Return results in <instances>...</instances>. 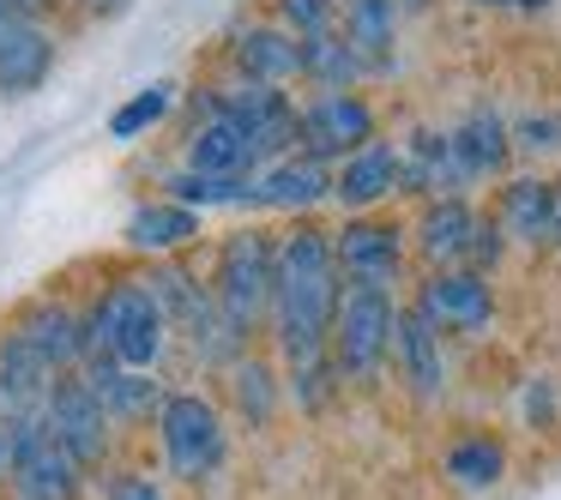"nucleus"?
I'll list each match as a JSON object with an SVG mask.
<instances>
[{
    "label": "nucleus",
    "mask_w": 561,
    "mask_h": 500,
    "mask_svg": "<svg viewBox=\"0 0 561 500\" xmlns=\"http://www.w3.org/2000/svg\"><path fill=\"white\" fill-rule=\"evenodd\" d=\"M278 374H272V362H260V356H242V362L230 368V404L236 416H242L248 428H272V416H278Z\"/></svg>",
    "instance_id": "obj_28"
},
{
    "label": "nucleus",
    "mask_w": 561,
    "mask_h": 500,
    "mask_svg": "<svg viewBox=\"0 0 561 500\" xmlns=\"http://www.w3.org/2000/svg\"><path fill=\"white\" fill-rule=\"evenodd\" d=\"M49 67H55V37L37 25V19L0 31V91H7V97L37 91L43 79H49Z\"/></svg>",
    "instance_id": "obj_25"
},
{
    "label": "nucleus",
    "mask_w": 561,
    "mask_h": 500,
    "mask_svg": "<svg viewBox=\"0 0 561 500\" xmlns=\"http://www.w3.org/2000/svg\"><path fill=\"white\" fill-rule=\"evenodd\" d=\"M416 314H428L440 332H459V338H483L495 326V290H489L483 271H428L416 283Z\"/></svg>",
    "instance_id": "obj_11"
},
{
    "label": "nucleus",
    "mask_w": 561,
    "mask_h": 500,
    "mask_svg": "<svg viewBox=\"0 0 561 500\" xmlns=\"http://www.w3.org/2000/svg\"><path fill=\"white\" fill-rule=\"evenodd\" d=\"M206 109L211 115H230L236 127H248L266 163H278V158H290V151H296V115H302V109L284 97V85H254V79L211 85Z\"/></svg>",
    "instance_id": "obj_10"
},
{
    "label": "nucleus",
    "mask_w": 561,
    "mask_h": 500,
    "mask_svg": "<svg viewBox=\"0 0 561 500\" xmlns=\"http://www.w3.org/2000/svg\"><path fill=\"white\" fill-rule=\"evenodd\" d=\"M344 302V271L332 254V230L296 223L278 235V295H272V338L284 368H308L332 356V319Z\"/></svg>",
    "instance_id": "obj_1"
},
{
    "label": "nucleus",
    "mask_w": 561,
    "mask_h": 500,
    "mask_svg": "<svg viewBox=\"0 0 561 500\" xmlns=\"http://www.w3.org/2000/svg\"><path fill=\"white\" fill-rule=\"evenodd\" d=\"M416 254L435 271H495L507 254V230L495 223V211H477L471 199H428L416 218Z\"/></svg>",
    "instance_id": "obj_5"
},
{
    "label": "nucleus",
    "mask_w": 561,
    "mask_h": 500,
    "mask_svg": "<svg viewBox=\"0 0 561 500\" xmlns=\"http://www.w3.org/2000/svg\"><path fill=\"white\" fill-rule=\"evenodd\" d=\"M103 500H170V495H163V482L146 470H115L110 482H103Z\"/></svg>",
    "instance_id": "obj_34"
},
{
    "label": "nucleus",
    "mask_w": 561,
    "mask_h": 500,
    "mask_svg": "<svg viewBox=\"0 0 561 500\" xmlns=\"http://www.w3.org/2000/svg\"><path fill=\"white\" fill-rule=\"evenodd\" d=\"M85 319H91V356H110V362L139 368V374H151V368L163 362V350H170V319H163L158 295L139 278L110 283V290L91 302Z\"/></svg>",
    "instance_id": "obj_2"
},
{
    "label": "nucleus",
    "mask_w": 561,
    "mask_h": 500,
    "mask_svg": "<svg viewBox=\"0 0 561 500\" xmlns=\"http://www.w3.org/2000/svg\"><path fill=\"white\" fill-rule=\"evenodd\" d=\"M339 37L363 61V73H392V37H399V7L392 0H339Z\"/></svg>",
    "instance_id": "obj_24"
},
{
    "label": "nucleus",
    "mask_w": 561,
    "mask_h": 500,
    "mask_svg": "<svg viewBox=\"0 0 561 500\" xmlns=\"http://www.w3.org/2000/svg\"><path fill=\"white\" fill-rule=\"evenodd\" d=\"M392 368H399L404 392L435 404L447 392V332L416 307H399V338H392Z\"/></svg>",
    "instance_id": "obj_18"
},
{
    "label": "nucleus",
    "mask_w": 561,
    "mask_h": 500,
    "mask_svg": "<svg viewBox=\"0 0 561 500\" xmlns=\"http://www.w3.org/2000/svg\"><path fill=\"white\" fill-rule=\"evenodd\" d=\"M513 470V452L501 434H489V428H471V434L447 440V452H440V476H447L459 495H489V488H501Z\"/></svg>",
    "instance_id": "obj_23"
},
{
    "label": "nucleus",
    "mask_w": 561,
    "mask_h": 500,
    "mask_svg": "<svg viewBox=\"0 0 561 500\" xmlns=\"http://www.w3.org/2000/svg\"><path fill=\"white\" fill-rule=\"evenodd\" d=\"M392 338H399V302H392V290L344 283L339 319H332V368H339L344 386L380 380V368L392 362Z\"/></svg>",
    "instance_id": "obj_4"
},
{
    "label": "nucleus",
    "mask_w": 561,
    "mask_h": 500,
    "mask_svg": "<svg viewBox=\"0 0 561 500\" xmlns=\"http://www.w3.org/2000/svg\"><path fill=\"white\" fill-rule=\"evenodd\" d=\"M199 235V211L175 206V199H151V206H139L134 218H127L122 242L134 247V254H175V247H187Z\"/></svg>",
    "instance_id": "obj_27"
},
{
    "label": "nucleus",
    "mask_w": 561,
    "mask_h": 500,
    "mask_svg": "<svg viewBox=\"0 0 561 500\" xmlns=\"http://www.w3.org/2000/svg\"><path fill=\"white\" fill-rule=\"evenodd\" d=\"M332 254H339L344 283L392 290L399 271H404V230L387 218H351L344 230H332Z\"/></svg>",
    "instance_id": "obj_12"
},
{
    "label": "nucleus",
    "mask_w": 561,
    "mask_h": 500,
    "mask_svg": "<svg viewBox=\"0 0 561 500\" xmlns=\"http://www.w3.org/2000/svg\"><path fill=\"white\" fill-rule=\"evenodd\" d=\"M230 61L254 85H290V79H302V43L284 25H242L230 37Z\"/></svg>",
    "instance_id": "obj_22"
},
{
    "label": "nucleus",
    "mask_w": 561,
    "mask_h": 500,
    "mask_svg": "<svg viewBox=\"0 0 561 500\" xmlns=\"http://www.w3.org/2000/svg\"><path fill=\"white\" fill-rule=\"evenodd\" d=\"M399 158H404V194H423V206L428 199H465V187H477L453 133H440V127H416L411 139H399Z\"/></svg>",
    "instance_id": "obj_16"
},
{
    "label": "nucleus",
    "mask_w": 561,
    "mask_h": 500,
    "mask_svg": "<svg viewBox=\"0 0 561 500\" xmlns=\"http://www.w3.org/2000/svg\"><path fill=\"white\" fill-rule=\"evenodd\" d=\"M7 440H13V458H7V482H13L19 500H79L85 495V464L49 434L43 416H25V422H7Z\"/></svg>",
    "instance_id": "obj_7"
},
{
    "label": "nucleus",
    "mask_w": 561,
    "mask_h": 500,
    "mask_svg": "<svg viewBox=\"0 0 561 500\" xmlns=\"http://www.w3.org/2000/svg\"><path fill=\"white\" fill-rule=\"evenodd\" d=\"M453 146H459L471 182H495V175H507V163H513V127L501 121L495 109H471L459 127H453Z\"/></svg>",
    "instance_id": "obj_26"
},
{
    "label": "nucleus",
    "mask_w": 561,
    "mask_h": 500,
    "mask_svg": "<svg viewBox=\"0 0 561 500\" xmlns=\"http://www.w3.org/2000/svg\"><path fill=\"white\" fill-rule=\"evenodd\" d=\"M368 146H375V109L356 91H320L296 115V151L327 163V170H339L344 158H356Z\"/></svg>",
    "instance_id": "obj_8"
},
{
    "label": "nucleus",
    "mask_w": 561,
    "mask_h": 500,
    "mask_svg": "<svg viewBox=\"0 0 561 500\" xmlns=\"http://www.w3.org/2000/svg\"><path fill=\"white\" fill-rule=\"evenodd\" d=\"M495 223L507 230V242L561 247V182H543V175H513V182H501Z\"/></svg>",
    "instance_id": "obj_14"
},
{
    "label": "nucleus",
    "mask_w": 561,
    "mask_h": 500,
    "mask_svg": "<svg viewBox=\"0 0 561 500\" xmlns=\"http://www.w3.org/2000/svg\"><path fill=\"white\" fill-rule=\"evenodd\" d=\"M175 109V85L170 79H151L146 91H134V97L122 103V109L110 115V139H122V146H134V139H146L151 127L163 121V115Z\"/></svg>",
    "instance_id": "obj_30"
},
{
    "label": "nucleus",
    "mask_w": 561,
    "mask_h": 500,
    "mask_svg": "<svg viewBox=\"0 0 561 500\" xmlns=\"http://www.w3.org/2000/svg\"><path fill=\"white\" fill-rule=\"evenodd\" d=\"M272 13H278V25L290 31L296 43L332 37V31H339V0H272Z\"/></svg>",
    "instance_id": "obj_32"
},
{
    "label": "nucleus",
    "mask_w": 561,
    "mask_h": 500,
    "mask_svg": "<svg viewBox=\"0 0 561 500\" xmlns=\"http://www.w3.org/2000/svg\"><path fill=\"white\" fill-rule=\"evenodd\" d=\"M158 446L170 476L182 482H206V476L224 470L230 458V428H224V410L206 398V392H170L158 410Z\"/></svg>",
    "instance_id": "obj_6"
},
{
    "label": "nucleus",
    "mask_w": 561,
    "mask_h": 500,
    "mask_svg": "<svg viewBox=\"0 0 561 500\" xmlns=\"http://www.w3.org/2000/svg\"><path fill=\"white\" fill-rule=\"evenodd\" d=\"M477 7H519V13H537V7H549V0H477Z\"/></svg>",
    "instance_id": "obj_37"
},
{
    "label": "nucleus",
    "mask_w": 561,
    "mask_h": 500,
    "mask_svg": "<svg viewBox=\"0 0 561 500\" xmlns=\"http://www.w3.org/2000/svg\"><path fill=\"white\" fill-rule=\"evenodd\" d=\"M31 19H37V0H0V31L31 25Z\"/></svg>",
    "instance_id": "obj_36"
},
{
    "label": "nucleus",
    "mask_w": 561,
    "mask_h": 500,
    "mask_svg": "<svg viewBox=\"0 0 561 500\" xmlns=\"http://www.w3.org/2000/svg\"><path fill=\"white\" fill-rule=\"evenodd\" d=\"M170 199L187 211H211V206H254V182H218V175H199V170H175Z\"/></svg>",
    "instance_id": "obj_31"
},
{
    "label": "nucleus",
    "mask_w": 561,
    "mask_h": 500,
    "mask_svg": "<svg viewBox=\"0 0 561 500\" xmlns=\"http://www.w3.org/2000/svg\"><path fill=\"white\" fill-rule=\"evenodd\" d=\"M61 368L43 362L19 332H0V416L7 422H25V416H43Z\"/></svg>",
    "instance_id": "obj_19"
},
{
    "label": "nucleus",
    "mask_w": 561,
    "mask_h": 500,
    "mask_svg": "<svg viewBox=\"0 0 561 500\" xmlns=\"http://www.w3.org/2000/svg\"><path fill=\"white\" fill-rule=\"evenodd\" d=\"M525 422L531 428L556 422V386H549V380H531V386H525Z\"/></svg>",
    "instance_id": "obj_35"
},
{
    "label": "nucleus",
    "mask_w": 561,
    "mask_h": 500,
    "mask_svg": "<svg viewBox=\"0 0 561 500\" xmlns=\"http://www.w3.org/2000/svg\"><path fill=\"white\" fill-rule=\"evenodd\" d=\"M43 422H49V434L61 440V446L73 452L85 470L110 464V452H115V416L103 410V398L91 392L85 374H61V380H55L49 404H43Z\"/></svg>",
    "instance_id": "obj_9"
},
{
    "label": "nucleus",
    "mask_w": 561,
    "mask_h": 500,
    "mask_svg": "<svg viewBox=\"0 0 561 500\" xmlns=\"http://www.w3.org/2000/svg\"><path fill=\"white\" fill-rule=\"evenodd\" d=\"M79 374L91 380V392L103 398V410L115 416V428H134V422H158V410H163V398L170 392L158 386L151 374H139V368H122V362H110V356H91Z\"/></svg>",
    "instance_id": "obj_20"
},
{
    "label": "nucleus",
    "mask_w": 561,
    "mask_h": 500,
    "mask_svg": "<svg viewBox=\"0 0 561 500\" xmlns=\"http://www.w3.org/2000/svg\"><path fill=\"white\" fill-rule=\"evenodd\" d=\"M513 146L531 151V158H543V151H561V115H525V121L513 127Z\"/></svg>",
    "instance_id": "obj_33"
},
{
    "label": "nucleus",
    "mask_w": 561,
    "mask_h": 500,
    "mask_svg": "<svg viewBox=\"0 0 561 500\" xmlns=\"http://www.w3.org/2000/svg\"><path fill=\"white\" fill-rule=\"evenodd\" d=\"M327 199H332V170L302 158V151H290V158L266 163L254 175V206H266V211H314Z\"/></svg>",
    "instance_id": "obj_21"
},
{
    "label": "nucleus",
    "mask_w": 561,
    "mask_h": 500,
    "mask_svg": "<svg viewBox=\"0 0 561 500\" xmlns=\"http://www.w3.org/2000/svg\"><path fill=\"white\" fill-rule=\"evenodd\" d=\"M302 79L320 85V91H351L356 79H368V73H363V61L351 55V43L332 31V37H308L302 43Z\"/></svg>",
    "instance_id": "obj_29"
},
{
    "label": "nucleus",
    "mask_w": 561,
    "mask_h": 500,
    "mask_svg": "<svg viewBox=\"0 0 561 500\" xmlns=\"http://www.w3.org/2000/svg\"><path fill=\"white\" fill-rule=\"evenodd\" d=\"M13 332L43 356V362L61 368V374H79L85 356H91V319L79 314L73 302H61V295H37V302L13 319Z\"/></svg>",
    "instance_id": "obj_13"
},
{
    "label": "nucleus",
    "mask_w": 561,
    "mask_h": 500,
    "mask_svg": "<svg viewBox=\"0 0 561 500\" xmlns=\"http://www.w3.org/2000/svg\"><path fill=\"white\" fill-rule=\"evenodd\" d=\"M211 295H218L224 319L242 338H254L272 319V295H278V242L266 230H236L224 235L218 266H211Z\"/></svg>",
    "instance_id": "obj_3"
},
{
    "label": "nucleus",
    "mask_w": 561,
    "mask_h": 500,
    "mask_svg": "<svg viewBox=\"0 0 561 500\" xmlns=\"http://www.w3.org/2000/svg\"><path fill=\"white\" fill-rule=\"evenodd\" d=\"M392 7H423V0H392Z\"/></svg>",
    "instance_id": "obj_38"
},
{
    "label": "nucleus",
    "mask_w": 561,
    "mask_h": 500,
    "mask_svg": "<svg viewBox=\"0 0 561 500\" xmlns=\"http://www.w3.org/2000/svg\"><path fill=\"white\" fill-rule=\"evenodd\" d=\"M182 170H199V175H218V182H254L260 170H266V158H260L254 133L248 127H236L230 115H199L194 133H187V151H182Z\"/></svg>",
    "instance_id": "obj_15"
},
{
    "label": "nucleus",
    "mask_w": 561,
    "mask_h": 500,
    "mask_svg": "<svg viewBox=\"0 0 561 500\" xmlns=\"http://www.w3.org/2000/svg\"><path fill=\"white\" fill-rule=\"evenodd\" d=\"M392 194H404V158L392 139H375L368 151H356L332 170V199L351 218H375V206H387Z\"/></svg>",
    "instance_id": "obj_17"
}]
</instances>
